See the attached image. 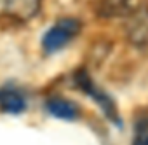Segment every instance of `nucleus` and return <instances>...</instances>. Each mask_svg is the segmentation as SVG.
<instances>
[{"mask_svg": "<svg viewBox=\"0 0 148 145\" xmlns=\"http://www.w3.org/2000/svg\"><path fill=\"white\" fill-rule=\"evenodd\" d=\"M80 32V21L73 18H64L54 23L42 37V47L45 52H58L68 46Z\"/></svg>", "mask_w": 148, "mask_h": 145, "instance_id": "1", "label": "nucleus"}, {"mask_svg": "<svg viewBox=\"0 0 148 145\" xmlns=\"http://www.w3.org/2000/svg\"><path fill=\"white\" fill-rule=\"evenodd\" d=\"M125 35L138 47L148 44V7H138L131 14L125 25Z\"/></svg>", "mask_w": 148, "mask_h": 145, "instance_id": "2", "label": "nucleus"}, {"mask_svg": "<svg viewBox=\"0 0 148 145\" xmlns=\"http://www.w3.org/2000/svg\"><path fill=\"white\" fill-rule=\"evenodd\" d=\"M26 107L25 96L14 89V88H4L0 89V110L7 114H19Z\"/></svg>", "mask_w": 148, "mask_h": 145, "instance_id": "3", "label": "nucleus"}, {"mask_svg": "<svg viewBox=\"0 0 148 145\" xmlns=\"http://www.w3.org/2000/svg\"><path fill=\"white\" fill-rule=\"evenodd\" d=\"M47 108L54 117L63 119V121H73L79 115V108H77L75 103L66 100V98H59V96L51 98L47 102Z\"/></svg>", "mask_w": 148, "mask_h": 145, "instance_id": "4", "label": "nucleus"}, {"mask_svg": "<svg viewBox=\"0 0 148 145\" xmlns=\"http://www.w3.org/2000/svg\"><path fill=\"white\" fill-rule=\"evenodd\" d=\"M40 0H5V9L18 19H30L37 14Z\"/></svg>", "mask_w": 148, "mask_h": 145, "instance_id": "5", "label": "nucleus"}, {"mask_svg": "<svg viewBox=\"0 0 148 145\" xmlns=\"http://www.w3.org/2000/svg\"><path fill=\"white\" fill-rule=\"evenodd\" d=\"M132 145H148V119H139L136 122Z\"/></svg>", "mask_w": 148, "mask_h": 145, "instance_id": "6", "label": "nucleus"}]
</instances>
